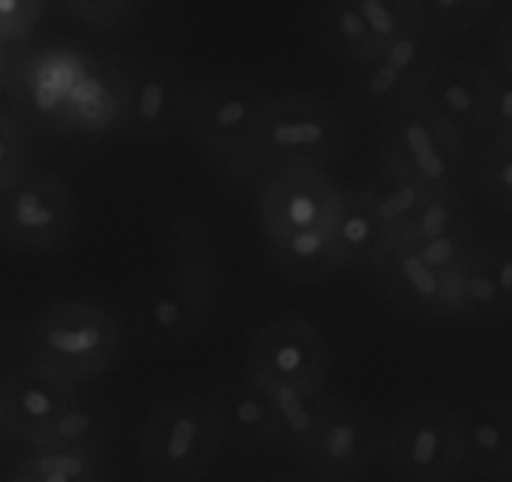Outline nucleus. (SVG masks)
Masks as SVG:
<instances>
[{
  "label": "nucleus",
  "mask_w": 512,
  "mask_h": 482,
  "mask_svg": "<svg viewBox=\"0 0 512 482\" xmlns=\"http://www.w3.org/2000/svg\"><path fill=\"white\" fill-rule=\"evenodd\" d=\"M123 78V130L130 138L155 143L188 128L193 90L170 60H130Z\"/></svg>",
  "instance_id": "10"
},
{
  "label": "nucleus",
  "mask_w": 512,
  "mask_h": 482,
  "mask_svg": "<svg viewBox=\"0 0 512 482\" xmlns=\"http://www.w3.org/2000/svg\"><path fill=\"white\" fill-rule=\"evenodd\" d=\"M265 245H268L273 268L290 283L318 285L340 270L330 225L265 238Z\"/></svg>",
  "instance_id": "21"
},
{
  "label": "nucleus",
  "mask_w": 512,
  "mask_h": 482,
  "mask_svg": "<svg viewBox=\"0 0 512 482\" xmlns=\"http://www.w3.org/2000/svg\"><path fill=\"white\" fill-rule=\"evenodd\" d=\"M378 145L383 165L428 190H458L473 173L468 140L420 95L380 110Z\"/></svg>",
  "instance_id": "3"
},
{
  "label": "nucleus",
  "mask_w": 512,
  "mask_h": 482,
  "mask_svg": "<svg viewBox=\"0 0 512 482\" xmlns=\"http://www.w3.org/2000/svg\"><path fill=\"white\" fill-rule=\"evenodd\" d=\"M318 40L325 53L348 73L378 53L373 30L353 0H323L318 13Z\"/></svg>",
  "instance_id": "24"
},
{
  "label": "nucleus",
  "mask_w": 512,
  "mask_h": 482,
  "mask_svg": "<svg viewBox=\"0 0 512 482\" xmlns=\"http://www.w3.org/2000/svg\"><path fill=\"white\" fill-rule=\"evenodd\" d=\"M380 463L390 475L438 482L463 475V425L458 410L418 403L403 410L383 433Z\"/></svg>",
  "instance_id": "9"
},
{
  "label": "nucleus",
  "mask_w": 512,
  "mask_h": 482,
  "mask_svg": "<svg viewBox=\"0 0 512 482\" xmlns=\"http://www.w3.org/2000/svg\"><path fill=\"white\" fill-rule=\"evenodd\" d=\"M378 283L403 313L420 320H445V275L430 268L410 245L395 240L378 265Z\"/></svg>",
  "instance_id": "20"
},
{
  "label": "nucleus",
  "mask_w": 512,
  "mask_h": 482,
  "mask_svg": "<svg viewBox=\"0 0 512 482\" xmlns=\"http://www.w3.org/2000/svg\"><path fill=\"white\" fill-rule=\"evenodd\" d=\"M475 223L473 210L465 200V190H433L428 198L420 203V208L400 225L395 240L400 243H415V240L443 235L448 230L460 228V225Z\"/></svg>",
  "instance_id": "27"
},
{
  "label": "nucleus",
  "mask_w": 512,
  "mask_h": 482,
  "mask_svg": "<svg viewBox=\"0 0 512 482\" xmlns=\"http://www.w3.org/2000/svg\"><path fill=\"white\" fill-rule=\"evenodd\" d=\"M430 265V268L440 270H455L463 268L473 253L478 250V235H475V223L460 225V228L448 230L443 235H433V238L415 240V243H405Z\"/></svg>",
  "instance_id": "31"
},
{
  "label": "nucleus",
  "mask_w": 512,
  "mask_h": 482,
  "mask_svg": "<svg viewBox=\"0 0 512 482\" xmlns=\"http://www.w3.org/2000/svg\"><path fill=\"white\" fill-rule=\"evenodd\" d=\"M343 108L310 93H270L253 145L255 180L275 168H325L348 148Z\"/></svg>",
  "instance_id": "4"
},
{
  "label": "nucleus",
  "mask_w": 512,
  "mask_h": 482,
  "mask_svg": "<svg viewBox=\"0 0 512 482\" xmlns=\"http://www.w3.org/2000/svg\"><path fill=\"white\" fill-rule=\"evenodd\" d=\"M383 433L368 410L335 398L318 433L295 460L315 480L363 478L380 460Z\"/></svg>",
  "instance_id": "11"
},
{
  "label": "nucleus",
  "mask_w": 512,
  "mask_h": 482,
  "mask_svg": "<svg viewBox=\"0 0 512 482\" xmlns=\"http://www.w3.org/2000/svg\"><path fill=\"white\" fill-rule=\"evenodd\" d=\"M225 448L213 395L180 393L155 405L140 433V465L155 480H203Z\"/></svg>",
  "instance_id": "6"
},
{
  "label": "nucleus",
  "mask_w": 512,
  "mask_h": 482,
  "mask_svg": "<svg viewBox=\"0 0 512 482\" xmlns=\"http://www.w3.org/2000/svg\"><path fill=\"white\" fill-rule=\"evenodd\" d=\"M45 13V0H0V35L28 40Z\"/></svg>",
  "instance_id": "36"
},
{
  "label": "nucleus",
  "mask_w": 512,
  "mask_h": 482,
  "mask_svg": "<svg viewBox=\"0 0 512 482\" xmlns=\"http://www.w3.org/2000/svg\"><path fill=\"white\" fill-rule=\"evenodd\" d=\"M3 348H5V343H3V335H0V358H3Z\"/></svg>",
  "instance_id": "41"
},
{
  "label": "nucleus",
  "mask_w": 512,
  "mask_h": 482,
  "mask_svg": "<svg viewBox=\"0 0 512 482\" xmlns=\"http://www.w3.org/2000/svg\"><path fill=\"white\" fill-rule=\"evenodd\" d=\"M110 433H113V423L103 405L78 395L75 403L65 408L55 418V423L28 445H73V448L108 450Z\"/></svg>",
  "instance_id": "25"
},
{
  "label": "nucleus",
  "mask_w": 512,
  "mask_h": 482,
  "mask_svg": "<svg viewBox=\"0 0 512 482\" xmlns=\"http://www.w3.org/2000/svg\"><path fill=\"white\" fill-rule=\"evenodd\" d=\"M213 398L223 420L225 448L238 453L280 450V425L273 398L248 370L220 385Z\"/></svg>",
  "instance_id": "17"
},
{
  "label": "nucleus",
  "mask_w": 512,
  "mask_h": 482,
  "mask_svg": "<svg viewBox=\"0 0 512 482\" xmlns=\"http://www.w3.org/2000/svg\"><path fill=\"white\" fill-rule=\"evenodd\" d=\"M265 390L273 398L278 413L280 450L298 458L318 433L335 398L325 390V385H265Z\"/></svg>",
  "instance_id": "23"
},
{
  "label": "nucleus",
  "mask_w": 512,
  "mask_h": 482,
  "mask_svg": "<svg viewBox=\"0 0 512 482\" xmlns=\"http://www.w3.org/2000/svg\"><path fill=\"white\" fill-rule=\"evenodd\" d=\"M30 358L70 383H88L118 365L123 328L103 305L58 300L33 315L25 330Z\"/></svg>",
  "instance_id": "5"
},
{
  "label": "nucleus",
  "mask_w": 512,
  "mask_h": 482,
  "mask_svg": "<svg viewBox=\"0 0 512 482\" xmlns=\"http://www.w3.org/2000/svg\"><path fill=\"white\" fill-rule=\"evenodd\" d=\"M10 440H15V438H13V433H10V428H8V420H5L3 405H0V453L8 448Z\"/></svg>",
  "instance_id": "40"
},
{
  "label": "nucleus",
  "mask_w": 512,
  "mask_h": 482,
  "mask_svg": "<svg viewBox=\"0 0 512 482\" xmlns=\"http://www.w3.org/2000/svg\"><path fill=\"white\" fill-rule=\"evenodd\" d=\"M28 50V40H13L0 35V93L8 90V85L13 83Z\"/></svg>",
  "instance_id": "38"
},
{
  "label": "nucleus",
  "mask_w": 512,
  "mask_h": 482,
  "mask_svg": "<svg viewBox=\"0 0 512 482\" xmlns=\"http://www.w3.org/2000/svg\"><path fill=\"white\" fill-rule=\"evenodd\" d=\"M33 133L28 120L15 110H0V188L13 183L30 165Z\"/></svg>",
  "instance_id": "32"
},
{
  "label": "nucleus",
  "mask_w": 512,
  "mask_h": 482,
  "mask_svg": "<svg viewBox=\"0 0 512 482\" xmlns=\"http://www.w3.org/2000/svg\"><path fill=\"white\" fill-rule=\"evenodd\" d=\"M75 383L30 360L0 378V405L18 443L28 445L75 403Z\"/></svg>",
  "instance_id": "16"
},
{
  "label": "nucleus",
  "mask_w": 512,
  "mask_h": 482,
  "mask_svg": "<svg viewBox=\"0 0 512 482\" xmlns=\"http://www.w3.org/2000/svg\"><path fill=\"white\" fill-rule=\"evenodd\" d=\"M473 183L490 208L512 215V138L485 143L473 163Z\"/></svg>",
  "instance_id": "28"
},
{
  "label": "nucleus",
  "mask_w": 512,
  "mask_h": 482,
  "mask_svg": "<svg viewBox=\"0 0 512 482\" xmlns=\"http://www.w3.org/2000/svg\"><path fill=\"white\" fill-rule=\"evenodd\" d=\"M245 370L265 385H325L328 340L305 318L270 320L250 340Z\"/></svg>",
  "instance_id": "13"
},
{
  "label": "nucleus",
  "mask_w": 512,
  "mask_h": 482,
  "mask_svg": "<svg viewBox=\"0 0 512 482\" xmlns=\"http://www.w3.org/2000/svg\"><path fill=\"white\" fill-rule=\"evenodd\" d=\"M15 482H98L108 478L105 450L73 445H28V453L5 473Z\"/></svg>",
  "instance_id": "22"
},
{
  "label": "nucleus",
  "mask_w": 512,
  "mask_h": 482,
  "mask_svg": "<svg viewBox=\"0 0 512 482\" xmlns=\"http://www.w3.org/2000/svg\"><path fill=\"white\" fill-rule=\"evenodd\" d=\"M498 65L512 70V15L505 20L498 35Z\"/></svg>",
  "instance_id": "39"
},
{
  "label": "nucleus",
  "mask_w": 512,
  "mask_h": 482,
  "mask_svg": "<svg viewBox=\"0 0 512 482\" xmlns=\"http://www.w3.org/2000/svg\"><path fill=\"white\" fill-rule=\"evenodd\" d=\"M483 248L485 255H488L490 268H493L495 273V280H498L500 290H503V295L508 298V305L512 310V235L490 240Z\"/></svg>",
  "instance_id": "37"
},
{
  "label": "nucleus",
  "mask_w": 512,
  "mask_h": 482,
  "mask_svg": "<svg viewBox=\"0 0 512 482\" xmlns=\"http://www.w3.org/2000/svg\"><path fill=\"white\" fill-rule=\"evenodd\" d=\"M5 93L15 113L43 128L90 133L115 125L123 130V68L105 73L93 55L73 45L28 50Z\"/></svg>",
  "instance_id": "2"
},
{
  "label": "nucleus",
  "mask_w": 512,
  "mask_h": 482,
  "mask_svg": "<svg viewBox=\"0 0 512 482\" xmlns=\"http://www.w3.org/2000/svg\"><path fill=\"white\" fill-rule=\"evenodd\" d=\"M78 223L68 185L43 168H25L0 188V245L20 255H48L63 248Z\"/></svg>",
  "instance_id": "8"
},
{
  "label": "nucleus",
  "mask_w": 512,
  "mask_h": 482,
  "mask_svg": "<svg viewBox=\"0 0 512 482\" xmlns=\"http://www.w3.org/2000/svg\"><path fill=\"white\" fill-rule=\"evenodd\" d=\"M220 288L205 220L193 210H178L168 223V268L145 278L133 293L135 330L150 348L180 353L213 325Z\"/></svg>",
  "instance_id": "1"
},
{
  "label": "nucleus",
  "mask_w": 512,
  "mask_h": 482,
  "mask_svg": "<svg viewBox=\"0 0 512 482\" xmlns=\"http://www.w3.org/2000/svg\"><path fill=\"white\" fill-rule=\"evenodd\" d=\"M373 30L378 50L413 25L425 23L420 0H353Z\"/></svg>",
  "instance_id": "30"
},
{
  "label": "nucleus",
  "mask_w": 512,
  "mask_h": 482,
  "mask_svg": "<svg viewBox=\"0 0 512 482\" xmlns=\"http://www.w3.org/2000/svg\"><path fill=\"white\" fill-rule=\"evenodd\" d=\"M340 190L325 168H275L258 178V218L265 238L330 225Z\"/></svg>",
  "instance_id": "14"
},
{
  "label": "nucleus",
  "mask_w": 512,
  "mask_h": 482,
  "mask_svg": "<svg viewBox=\"0 0 512 482\" xmlns=\"http://www.w3.org/2000/svg\"><path fill=\"white\" fill-rule=\"evenodd\" d=\"M270 93L245 75H218L193 90L190 133L233 180H255L253 145Z\"/></svg>",
  "instance_id": "7"
},
{
  "label": "nucleus",
  "mask_w": 512,
  "mask_h": 482,
  "mask_svg": "<svg viewBox=\"0 0 512 482\" xmlns=\"http://www.w3.org/2000/svg\"><path fill=\"white\" fill-rule=\"evenodd\" d=\"M365 190L373 195V200L378 203L380 213L390 220V225L395 228V233H398L400 225H403L405 220H408L410 215L420 208V203H423V200L433 193V190L423 188V185L415 183L413 178H408V175L388 168V165H383V170H380V173L375 175L368 185H365Z\"/></svg>",
  "instance_id": "29"
},
{
  "label": "nucleus",
  "mask_w": 512,
  "mask_h": 482,
  "mask_svg": "<svg viewBox=\"0 0 512 482\" xmlns=\"http://www.w3.org/2000/svg\"><path fill=\"white\" fill-rule=\"evenodd\" d=\"M340 268L378 270L395 243V228L365 188L340 190L330 220Z\"/></svg>",
  "instance_id": "18"
},
{
  "label": "nucleus",
  "mask_w": 512,
  "mask_h": 482,
  "mask_svg": "<svg viewBox=\"0 0 512 482\" xmlns=\"http://www.w3.org/2000/svg\"><path fill=\"white\" fill-rule=\"evenodd\" d=\"M512 320L508 298L495 280L483 245L463 265V323L485 325Z\"/></svg>",
  "instance_id": "26"
},
{
  "label": "nucleus",
  "mask_w": 512,
  "mask_h": 482,
  "mask_svg": "<svg viewBox=\"0 0 512 482\" xmlns=\"http://www.w3.org/2000/svg\"><path fill=\"white\" fill-rule=\"evenodd\" d=\"M463 425V475L512 478V405L470 400L458 408Z\"/></svg>",
  "instance_id": "19"
},
{
  "label": "nucleus",
  "mask_w": 512,
  "mask_h": 482,
  "mask_svg": "<svg viewBox=\"0 0 512 482\" xmlns=\"http://www.w3.org/2000/svg\"><path fill=\"white\" fill-rule=\"evenodd\" d=\"M495 138H512V70L503 65H498L490 78L485 143Z\"/></svg>",
  "instance_id": "35"
},
{
  "label": "nucleus",
  "mask_w": 512,
  "mask_h": 482,
  "mask_svg": "<svg viewBox=\"0 0 512 482\" xmlns=\"http://www.w3.org/2000/svg\"><path fill=\"white\" fill-rule=\"evenodd\" d=\"M73 18L93 28H123L143 10L145 0H60Z\"/></svg>",
  "instance_id": "34"
},
{
  "label": "nucleus",
  "mask_w": 512,
  "mask_h": 482,
  "mask_svg": "<svg viewBox=\"0 0 512 482\" xmlns=\"http://www.w3.org/2000/svg\"><path fill=\"white\" fill-rule=\"evenodd\" d=\"M438 58L440 35L428 23L413 25L388 40L358 70L348 73L350 85L365 105L383 110L418 95Z\"/></svg>",
  "instance_id": "12"
},
{
  "label": "nucleus",
  "mask_w": 512,
  "mask_h": 482,
  "mask_svg": "<svg viewBox=\"0 0 512 482\" xmlns=\"http://www.w3.org/2000/svg\"><path fill=\"white\" fill-rule=\"evenodd\" d=\"M495 0H420L423 18L440 38L473 28Z\"/></svg>",
  "instance_id": "33"
},
{
  "label": "nucleus",
  "mask_w": 512,
  "mask_h": 482,
  "mask_svg": "<svg viewBox=\"0 0 512 482\" xmlns=\"http://www.w3.org/2000/svg\"><path fill=\"white\" fill-rule=\"evenodd\" d=\"M490 78L493 70L483 65L440 55L418 95L473 145L488 130Z\"/></svg>",
  "instance_id": "15"
}]
</instances>
